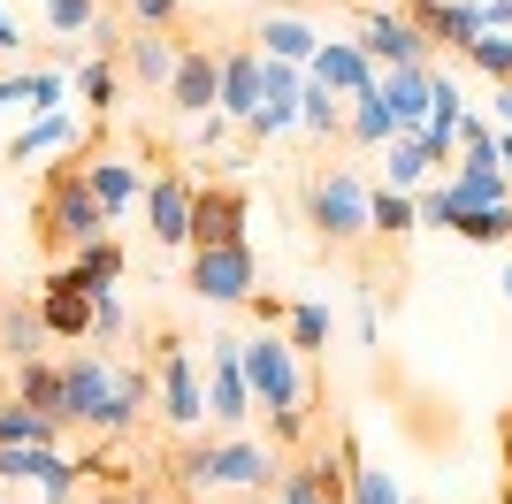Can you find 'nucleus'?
<instances>
[{"label":"nucleus","instance_id":"nucleus-38","mask_svg":"<svg viewBox=\"0 0 512 504\" xmlns=\"http://www.w3.org/2000/svg\"><path fill=\"white\" fill-rule=\"evenodd\" d=\"M497 283H505V298H512V268H505V275H497Z\"/></svg>","mask_w":512,"mask_h":504},{"label":"nucleus","instance_id":"nucleus-15","mask_svg":"<svg viewBox=\"0 0 512 504\" xmlns=\"http://www.w3.org/2000/svg\"><path fill=\"white\" fill-rule=\"evenodd\" d=\"M115 275H123V245L115 237H92L85 252H69V260H54L46 268V283H69V291H115Z\"/></svg>","mask_w":512,"mask_h":504},{"label":"nucleus","instance_id":"nucleus-27","mask_svg":"<svg viewBox=\"0 0 512 504\" xmlns=\"http://www.w3.org/2000/svg\"><path fill=\"white\" fill-rule=\"evenodd\" d=\"M77 92H85L92 123H107V115H115V92H123V84H115V54H92V62L77 69Z\"/></svg>","mask_w":512,"mask_h":504},{"label":"nucleus","instance_id":"nucleus-7","mask_svg":"<svg viewBox=\"0 0 512 504\" xmlns=\"http://www.w3.org/2000/svg\"><path fill=\"white\" fill-rule=\"evenodd\" d=\"M207 367H214L207 428H214V436H237V428L253 420V382H245V352H237V336H214V344H207Z\"/></svg>","mask_w":512,"mask_h":504},{"label":"nucleus","instance_id":"nucleus-3","mask_svg":"<svg viewBox=\"0 0 512 504\" xmlns=\"http://www.w3.org/2000/svg\"><path fill=\"white\" fill-rule=\"evenodd\" d=\"M107 222H115V214H107L100 191H92L85 153H77V161H54L39 176V199H31V252H39L46 268L69 260V252H85L92 237H107Z\"/></svg>","mask_w":512,"mask_h":504},{"label":"nucleus","instance_id":"nucleus-39","mask_svg":"<svg viewBox=\"0 0 512 504\" xmlns=\"http://www.w3.org/2000/svg\"><path fill=\"white\" fill-rule=\"evenodd\" d=\"M497 504H512V482H505V497H497Z\"/></svg>","mask_w":512,"mask_h":504},{"label":"nucleus","instance_id":"nucleus-22","mask_svg":"<svg viewBox=\"0 0 512 504\" xmlns=\"http://www.w3.org/2000/svg\"><path fill=\"white\" fill-rule=\"evenodd\" d=\"M421 230V199H413V191H398V184H383L375 191V245H406V237Z\"/></svg>","mask_w":512,"mask_h":504},{"label":"nucleus","instance_id":"nucleus-2","mask_svg":"<svg viewBox=\"0 0 512 504\" xmlns=\"http://www.w3.org/2000/svg\"><path fill=\"white\" fill-rule=\"evenodd\" d=\"M299 214L329 260H360L375 245V184L352 161H314L299 184Z\"/></svg>","mask_w":512,"mask_h":504},{"label":"nucleus","instance_id":"nucleus-5","mask_svg":"<svg viewBox=\"0 0 512 504\" xmlns=\"http://www.w3.org/2000/svg\"><path fill=\"white\" fill-rule=\"evenodd\" d=\"M184 283H192V298H207V306H253V298H260L253 237H237V245H192Z\"/></svg>","mask_w":512,"mask_h":504},{"label":"nucleus","instance_id":"nucleus-24","mask_svg":"<svg viewBox=\"0 0 512 504\" xmlns=\"http://www.w3.org/2000/svg\"><path fill=\"white\" fill-rule=\"evenodd\" d=\"M69 428L54 413H39V405H23V398H0V443H62Z\"/></svg>","mask_w":512,"mask_h":504},{"label":"nucleus","instance_id":"nucleus-28","mask_svg":"<svg viewBox=\"0 0 512 504\" xmlns=\"http://www.w3.org/2000/svg\"><path fill=\"white\" fill-rule=\"evenodd\" d=\"M276 504H337V497L321 489L314 459H306V451H299V459H291V466H283V474H276Z\"/></svg>","mask_w":512,"mask_h":504},{"label":"nucleus","instance_id":"nucleus-10","mask_svg":"<svg viewBox=\"0 0 512 504\" xmlns=\"http://www.w3.org/2000/svg\"><path fill=\"white\" fill-rule=\"evenodd\" d=\"M329 39L314 16H306V0H276V8H260V31H253V46L268 54V62H314V46Z\"/></svg>","mask_w":512,"mask_h":504},{"label":"nucleus","instance_id":"nucleus-34","mask_svg":"<svg viewBox=\"0 0 512 504\" xmlns=\"http://www.w3.org/2000/svg\"><path fill=\"white\" fill-rule=\"evenodd\" d=\"M497 168L512 176V130H497Z\"/></svg>","mask_w":512,"mask_h":504},{"label":"nucleus","instance_id":"nucleus-35","mask_svg":"<svg viewBox=\"0 0 512 504\" xmlns=\"http://www.w3.org/2000/svg\"><path fill=\"white\" fill-rule=\"evenodd\" d=\"M497 436H505V466H512V405H505V420H497Z\"/></svg>","mask_w":512,"mask_h":504},{"label":"nucleus","instance_id":"nucleus-13","mask_svg":"<svg viewBox=\"0 0 512 504\" xmlns=\"http://www.w3.org/2000/svg\"><path fill=\"white\" fill-rule=\"evenodd\" d=\"M176 54H184V23H176V31H138V23H130V39H123V69L146 84V92H169Z\"/></svg>","mask_w":512,"mask_h":504},{"label":"nucleus","instance_id":"nucleus-23","mask_svg":"<svg viewBox=\"0 0 512 504\" xmlns=\"http://www.w3.org/2000/svg\"><path fill=\"white\" fill-rule=\"evenodd\" d=\"M283 336H291L299 359H321L329 352V306H321V298H291V306H283Z\"/></svg>","mask_w":512,"mask_h":504},{"label":"nucleus","instance_id":"nucleus-4","mask_svg":"<svg viewBox=\"0 0 512 504\" xmlns=\"http://www.w3.org/2000/svg\"><path fill=\"white\" fill-rule=\"evenodd\" d=\"M146 336H153V344H146V367H153V405H161V420H169L176 436L207 428V390H199V367H192V344H184V329L153 314Z\"/></svg>","mask_w":512,"mask_h":504},{"label":"nucleus","instance_id":"nucleus-40","mask_svg":"<svg viewBox=\"0 0 512 504\" xmlns=\"http://www.w3.org/2000/svg\"><path fill=\"white\" fill-rule=\"evenodd\" d=\"M406 504H413V497H406Z\"/></svg>","mask_w":512,"mask_h":504},{"label":"nucleus","instance_id":"nucleus-36","mask_svg":"<svg viewBox=\"0 0 512 504\" xmlns=\"http://www.w3.org/2000/svg\"><path fill=\"white\" fill-rule=\"evenodd\" d=\"M237 504H276V497H268V489H237Z\"/></svg>","mask_w":512,"mask_h":504},{"label":"nucleus","instance_id":"nucleus-21","mask_svg":"<svg viewBox=\"0 0 512 504\" xmlns=\"http://www.w3.org/2000/svg\"><path fill=\"white\" fill-rule=\"evenodd\" d=\"M0 352H8V359H39V352H46V321H39V306L0 298Z\"/></svg>","mask_w":512,"mask_h":504},{"label":"nucleus","instance_id":"nucleus-26","mask_svg":"<svg viewBox=\"0 0 512 504\" xmlns=\"http://www.w3.org/2000/svg\"><path fill=\"white\" fill-rule=\"evenodd\" d=\"M299 123L314 130V138H344V92H329L321 77H306V92H299Z\"/></svg>","mask_w":512,"mask_h":504},{"label":"nucleus","instance_id":"nucleus-37","mask_svg":"<svg viewBox=\"0 0 512 504\" xmlns=\"http://www.w3.org/2000/svg\"><path fill=\"white\" fill-rule=\"evenodd\" d=\"M360 8H398V0H360Z\"/></svg>","mask_w":512,"mask_h":504},{"label":"nucleus","instance_id":"nucleus-19","mask_svg":"<svg viewBox=\"0 0 512 504\" xmlns=\"http://www.w3.org/2000/svg\"><path fill=\"white\" fill-rule=\"evenodd\" d=\"M85 176H92V191H100L107 214H123L130 191H138V168H130L123 153H107V146H85Z\"/></svg>","mask_w":512,"mask_h":504},{"label":"nucleus","instance_id":"nucleus-30","mask_svg":"<svg viewBox=\"0 0 512 504\" xmlns=\"http://www.w3.org/2000/svg\"><path fill=\"white\" fill-rule=\"evenodd\" d=\"M344 504H406V497H398V482H390L383 466H352V497Z\"/></svg>","mask_w":512,"mask_h":504},{"label":"nucleus","instance_id":"nucleus-6","mask_svg":"<svg viewBox=\"0 0 512 504\" xmlns=\"http://www.w3.org/2000/svg\"><path fill=\"white\" fill-rule=\"evenodd\" d=\"M169 115H184V123H207L214 100H222V46L207 39H184V54H176V77H169Z\"/></svg>","mask_w":512,"mask_h":504},{"label":"nucleus","instance_id":"nucleus-1","mask_svg":"<svg viewBox=\"0 0 512 504\" xmlns=\"http://www.w3.org/2000/svg\"><path fill=\"white\" fill-rule=\"evenodd\" d=\"M237 352H245V382H253V405L268 413V443H276L283 459L306 443L314 428V382L299 375V352H291V336L276 321H260V336H237Z\"/></svg>","mask_w":512,"mask_h":504},{"label":"nucleus","instance_id":"nucleus-29","mask_svg":"<svg viewBox=\"0 0 512 504\" xmlns=\"http://www.w3.org/2000/svg\"><path fill=\"white\" fill-rule=\"evenodd\" d=\"M92 23H100V0H46V31L54 39H85Z\"/></svg>","mask_w":512,"mask_h":504},{"label":"nucleus","instance_id":"nucleus-25","mask_svg":"<svg viewBox=\"0 0 512 504\" xmlns=\"http://www.w3.org/2000/svg\"><path fill=\"white\" fill-rule=\"evenodd\" d=\"M451 62H467L474 77H490V84H512V31H474Z\"/></svg>","mask_w":512,"mask_h":504},{"label":"nucleus","instance_id":"nucleus-12","mask_svg":"<svg viewBox=\"0 0 512 504\" xmlns=\"http://www.w3.org/2000/svg\"><path fill=\"white\" fill-rule=\"evenodd\" d=\"M260 84H268V54H260V46H230V54H222V100H214V115H222V123H253Z\"/></svg>","mask_w":512,"mask_h":504},{"label":"nucleus","instance_id":"nucleus-9","mask_svg":"<svg viewBox=\"0 0 512 504\" xmlns=\"http://www.w3.org/2000/svg\"><path fill=\"white\" fill-rule=\"evenodd\" d=\"M360 46L375 54V69H413V62L436 54L428 31L406 16V8H360Z\"/></svg>","mask_w":512,"mask_h":504},{"label":"nucleus","instance_id":"nucleus-20","mask_svg":"<svg viewBox=\"0 0 512 504\" xmlns=\"http://www.w3.org/2000/svg\"><path fill=\"white\" fill-rule=\"evenodd\" d=\"M16 398L62 420V359H46V352L39 359H16ZM62 428H69V420H62Z\"/></svg>","mask_w":512,"mask_h":504},{"label":"nucleus","instance_id":"nucleus-32","mask_svg":"<svg viewBox=\"0 0 512 504\" xmlns=\"http://www.w3.org/2000/svg\"><path fill=\"white\" fill-rule=\"evenodd\" d=\"M46 146H69V123H39L31 138H16V146H8V161H31V153H46Z\"/></svg>","mask_w":512,"mask_h":504},{"label":"nucleus","instance_id":"nucleus-33","mask_svg":"<svg viewBox=\"0 0 512 504\" xmlns=\"http://www.w3.org/2000/svg\"><path fill=\"white\" fill-rule=\"evenodd\" d=\"M497 130H512V84H497Z\"/></svg>","mask_w":512,"mask_h":504},{"label":"nucleus","instance_id":"nucleus-11","mask_svg":"<svg viewBox=\"0 0 512 504\" xmlns=\"http://www.w3.org/2000/svg\"><path fill=\"white\" fill-rule=\"evenodd\" d=\"M253 222V191L245 184H199L192 199V245H237Z\"/></svg>","mask_w":512,"mask_h":504},{"label":"nucleus","instance_id":"nucleus-18","mask_svg":"<svg viewBox=\"0 0 512 504\" xmlns=\"http://www.w3.org/2000/svg\"><path fill=\"white\" fill-rule=\"evenodd\" d=\"M428 69L436 62H413V69H383V100H390V115H398V130H421L428 123Z\"/></svg>","mask_w":512,"mask_h":504},{"label":"nucleus","instance_id":"nucleus-31","mask_svg":"<svg viewBox=\"0 0 512 504\" xmlns=\"http://www.w3.org/2000/svg\"><path fill=\"white\" fill-rule=\"evenodd\" d=\"M123 16L138 23V31H176V16H184V0H123Z\"/></svg>","mask_w":512,"mask_h":504},{"label":"nucleus","instance_id":"nucleus-17","mask_svg":"<svg viewBox=\"0 0 512 504\" xmlns=\"http://www.w3.org/2000/svg\"><path fill=\"white\" fill-rule=\"evenodd\" d=\"M344 138H352L360 153H375V146H390V138H398V115H390L383 84H367V92H352V100H344Z\"/></svg>","mask_w":512,"mask_h":504},{"label":"nucleus","instance_id":"nucleus-8","mask_svg":"<svg viewBox=\"0 0 512 504\" xmlns=\"http://www.w3.org/2000/svg\"><path fill=\"white\" fill-rule=\"evenodd\" d=\"M192 199H199V184L176 161H161V176H153V191H146V230H153V245L192 252Z\"/></svg>","mask_w":512,"mask_h":504},{"label":"nucleus","instance_id":"nucleus-16","mask_svg":"<svg viewBox=\"0 0 512 504\" xmlns=\"http://www.w3.org/2000/svg\"><path fill=\"white\" fill-rule=\"evenodd\" d=\"M92 314H100V298H92V291L46 283V298H39V321H46V336H62V344H85V336H92Z\"/></svg>","mask_w":512,"mask_h":504},{"label":"nucleus","instance_id":"nucleus-14","mask_svg":"<svg viewBox=\"0 0 512 504\" xmlns=\"http://www.w3.org/2000/svg\"><path fill=\"white\" fill-rule=\"evenodd\" d=\"M306 69H314V77L329 84V92H344V100H352V92H367V84L383 77V69H375V54L360 46V31H352V39H321Z\"/></svg>","mask_w":512,"mask_h":504}]
</instances>
